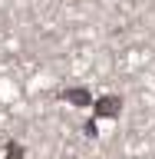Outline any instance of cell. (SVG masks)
I'll return each instance as SVG.
<instances>
[{
    "instance_id": "obj_2",
    "label": "cell",
    "mask_w": 155,
    "mask_h": 159,
    "mask_svg": "<svg viewBox=\"0 0 155 159\" xmlns=\"http://www.w3.org/2000/svg\"><path fill=\"white\" fill-rule=\"evenodd\" d=\"M59 96H63V99H69V103H76V106H89V103H93V99H89V93H86V89H79V86L63 89Z\"/></svg>"
},
{
    "instance_id": "obj_1",
    "label": "cell",
    "mask_w": 155,
    "mask_h": 159,
    "mask_svg": "<svg viewBox=\"0 0 155 159\" xmlns=\"http://www.w3.org/2000/svg\"><path fill=\"white\" fill-rule=\"evenodd\" d=\"M119 106H122L119 96H102L96 103V116H109V119H112V116H119Z\"/></svg>"
}]
</instances>
